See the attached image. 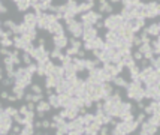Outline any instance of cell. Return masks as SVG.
Instances as JSON below:
<instances>
[{
  "label": "cell",
  "mask_w": 160,
  "mask_h": 135,
  "mask_svg": "<svg viewBox=\"0 0 160 135\" xmlns=\"http://www.w3.org/2000/svg\"><path fill=\"white\" fill-rule=\"evenodd\" d=\"M120 36L117 35L114 30H108V32H106V35H105V41H109V42H112V44H115V41Z\"/></svg>",
  "instance_id": "11"
},
{
  "label": "cell",
  "mask_w": 160,
  "mask_h": 135,
  "mask_svg": "<svg viewBox=\"0 0 160 135\" xmlns=\"http://www.w3.org/2000/svg\"><path fill=\"white\" fill-rule=\"evenodd\" d=\"M97 36V29L94 26L91 27V29H88V30H82V39H84V42L85 41H91L93 38H96Z\"/></svg>",
  "instance_id": "3"
},
{
  "label": "cell",
  "mask_w": 160,
  "mask_h": 135,
  "mask_svg": "<svg viewBox=\"0 0 160 135\" xmlns=\"http://www.w3.org/2000/svg\"><path fill=\"white\" fill-rule=\"evenodd\" d=\"M11 84H12V80H11V78L3 80V86H11Z\"/></svg>",
  "instance_id": "30"
},
{
  "label": "cell",
  "mask_w": 160,
  "mask_h": 135,
  "mask_svg": "<svg viewBox=\"0 0 160 135\" xmlns=\"http://www.w3.org/2000/svg\"><path fill=\"white\" fill-rule=\"evenodd\" d=\"M21 60L25 63V66L30 65V63H33V59H31V56H30L29 53H24V54H23V57H21Z\"/></svg>",
  "instance_id": "16"
},
{
  "label": "cell",
  "mask_w": 160,
  "mask_h": 135,
  "mask_svg": "<svg viewBox=\"0 0 160 135\" xmlns=\"http://www.w3.org/2000/svg\"><path fill=\"white\" fill-rule=\"evenodd\" d=\"M42 3H45V5H51L52 3V0H41Z\"/></svg>",
  "instance_id": "36"
},
{
  "label": "cell",
  "mask_w": 160,
  "mask_h": 135,
  "mask_svg": "<svg viewBox=\"0 0 160 135\" xmlns=\"http://www.w3.org/2000/svg\"><path fill=\"white\" fill-rule=\"evenodd\" d=\"M33 126H35V129H39V128H42V123L41 122H36V123H33Z\"/></svg>",
  "instance_id": "34"
},
{
  "label": "cell",
  "mask_w": 160,
  "mask_h": 135,
  "mask_svg": "<svg viewBox=\"0 0 160 135\" xmlns=\"http://www.w3.org/2000/svg\"><path fill=\"white\" fill-rule=\"evenodd\" d=\"M5 113L8 114V116H11V117H14L15 114H18V110H15V108H12V107H6L5 108Z\"/></svg>",
  "instance_id": "17"
},
{
  "label": "cell",
  "mask_w": 160,
  "mask_h": 135,
  "mask_svg": "<svg viewBox=\"0 0 160 135\" xmlns=\"http://www.w3.org/2000/svg\"><path fill=\"white\" fill-rule=\"evenodd\" d=\"M29 111V108H27V105H23V107H19V110H18V113L21 114V116H25V113Z\"/></svg>",
  "instance_id": "22"
},
{
  "label": "cell",
  "mask_w": 160,
  "mask_h": 135,
  "mask_svg": "<svg viewBox=\"0 0 160 135\" xmlns=\"http://www.w3.org/2000/svg\"><path fill=\"white\" fill-rule=\"evenodd\" d=\"M57 81L58 78H56L52 74H50V75H46V80H45V86L46 89H54V87L57 86Z\"/></svg>",
  "instance_id": "6"
},
{
  "label": "cell",
  "mask_w": 160,
  "mask_h": 135,
  "mask_svg": "<svg viewBox=\"0 0 160 135\" xmlns=\"http://www.w3.org/2000/svg\"><path fill=\"white\" fill-rule=\"evenodd\" d=\"M36 114H37V117H39V119H44V117H45V111H39V110H36Z\"/></svg>",
  "instance_id": "28"
},
{
  "label": "cell",
  "mask_w": 160,
  "mask_h": 135,
  "mask_svg": "<svg viewBox=\"0 0 160 135\" xmlns=\"http://www.w3.org/2000/svg\"><path fill=\"white\" fill-rule=\"evenodd\" d=\"M52 42H54V47H57V48H66L69 44V39L63 35H54L52 36Z\"/></svg>",
  "instance_id": "1"
},
{
  "label": "cell",
  "mask_w": 160,
  "mask_h": 135,
  "mask_svg": "<svg viewBox=\"0 0 160 135\" xmlns=\"http://www.w3.org/2000/svg\"><path fill=\"white\" fill-rule=\"evenodd\" d=\"M36 110H39V111H50L51 110V105H50V102H45V101L42 99V101H39L37 102V107H36Z\"/></svg>",
  "instance_id": "12"
},
{
  "label": "cell",
  "mask_w": 160,
  "mask_h": 135,
  "mask_svg": "<svg viewBox=\"0 0 160 135\" xmlns=\"http://www.w3.org/2000/svg\"><path fill=\"white\" fill-rule=\"evenodd\" d=\"M132 57L135 59V60H141V59H142V53H139V51H135V53L132 54Z\"/></svg>",
  "instance_id": "24"
},
{
  "label": "cell",
  "mask_w": 160,
  "mask_h": 135,
  "mask_svg": "<svg viewBox=\"0 0 160 135\" xmlns=\"http://www.w3.org/2000/svg\"><path fill=\"white\" fill-rule=\"evenodd\" d=\"M39 44L44 45V44H45V39H42V38H41V39H39Z\"/></svg>",
  "instance_id": "37"
},
{
  "label": "cell",
  "mask_w": 160,
  "mask_h": 135,
  "mask_svg": "<svg viewBox=\"0 0 160 135\" xmlns=\"http://www.w3.org/2000/svg\"><path fill=\"white\" fill-rule=\"evenodd\" d=\"M0 45L5 47V48H8V47H14V41L11 38H2L0 39Z\"/></svg>",
  "instance_id": "14"
},
{
  "label": "cell",
  "mask_w": 160,
  "mask_h": 135,
  "mask_svg": "<svg viewBox=\"0 0 160 135\" xmlns=\"http://www.w3.org/2000/svg\"><path fill=\"white\" fill-rule=\"evenodd\" d=\"M84 2H88V3H94V0H84Z\"/></svg>",
  "instance_id": "38"
},
{
  "label": "cell",
  "mask_w": 160,
  "mask_h": 135,
  "mask_svg": "<svg viewBox=\"0 0 160 135\" xmlns=\"http://www.w3.org/2000/svg\"><path fill=\"white\" fill-rule=\"evenodd\" d=\"M11 60H12V63H14V65L21 63V59H19L18 56H15V54H12V51H11Z\"/></svg>",
  "instance_id": "21"
},
{
  "label": "cell",
  "mask_w": 160,
  "mask_h": 135,
  "mask_svg": "<svg viewBox=\"0 0 160 135\" xmlns=\"http://www.w3.org/2000/svg\"><path fill=\"white\" fill-rule=\"evenodd\" d=\"M112 3H118V2H121V0H111Z\"/></svg>",
  "instance_id": "39"
},
{
  "label": "cell",
  "mask_w": 160,
  "mask_h": 135,
  "mask_svg": "<svg viewBox=\"0 0 160 135\" xmlns=\"http://www.w3.org/2000/svg\"><path fill=\"white\" fill-rule=\"evenodd\" d=\"M141 44H142V41H141V38H139V36H135V35L132 36V45H135V47H139Z\"/></svg>",
  "instance_id": "20"
},
{
  "label": "cell",
  "mask_w": 160,
  "mask_h": 135,
  "mask_svg": "<svg viewBox=\"0 0 160 135\" xmlns=\"http://www.w3.org/2000/svg\"><path fill=\"white\" fill-rule=\"evenodd\" d=\"M31 92H33V93H42V89H41L39 86H36V84H33V86H31Z\"/></svg>",
  "instance_id": "25"
},
{
  "label": "cell",
  "mask_w": 160,
  "mask_h": 135,
  "mask_svg": "<svg viewBox=\"0 0 160 135\" xmlns=\"http://www.w3.org/2000/svg\"><path fill=\"white\" fill-rule=\"evenodd\" d=\"M24 23L27 24L29 27H36V23H37V17H36V14L35 12H27L24 15Z\"/></svg>",
  "instance_id": "2"
},
{
  "label": "cell",
  "mask_w": 160,
  "mask_h": 135,
  "mask_svg": "<svg viewBox=\"0 0 160 135\" xmlns=\"http://www.w3.org/2000/svg\"><path fill=\"white\" fill-rule=\"evenodd\" d=\"M60 54H62V48H57V47H56V48L50 53V57H52V59H58V57H60Z\"/></svg>",
  "instance_id": "18"
},
{
  "label": "cell",
  "mask_w": 160,
  "mask_h": 135,
  "mask_svg": "<svg viewBox=\"0 0 160 135\" xmlns=\"http://www.w3.org/2000/svg\"><path fill=\"white\" fill-rule=\"evenodd\" d=\"M78 50H79V48H75V47H70V48L66 50V54H68V56H70V57H73V56H76Z\"/></svg>",
  "instance_id": "19"
},
{
  "label": "cell",
  "mask_w": 160,
  "mask_h": 135,
  "mask_svg": "<svg viewBox=\"0 0 160 135\" xmlns=\"http://www.w3.org/2000/svg\"><path fill=\"white\" fill-rule=\"evenodd\" d=\"M112 11H114V8L109 5V2H106V3H103V5L99 6V12H109L111 14Z\"/></svg>",
  "instance_id": "13"
},
{
  "label": "cell",
  "mask_w": 160,
  "mask_h": 135,
  "mask_svg": "<svg viewBox=\"0 0 160 135\" xmlns=\"http://www.w3.org/2000/svg\"><path fill=\"white\" fill-rule=\"evenodd\" d=\"M93 6H94V3H88V2L79 3L78 8H76V14H84V12H87V11H91Z\"/></svg>",
  "instance_id": "4"
},
{
  "label": "cell",
  "mask_w": 160,
  "mask_h": 135,
  "mask_svg": "<svg viewBox=\"0 0 160 135\" xmlns=\"http://www.w3.org/2000/svg\"><path fill=\"white\" fill-rule=\"evenodd\" d=\"M19 132H21V129H19V126H15V128H14V134H19Z\"/></svg>",
  "instance_id": "35"
},
{
  "label": "cell",
  "mask_w": 160,
  "mask_h": 135,
  "mask_svg": "<svg viewBox=\"0 0 160 135\" xmlns=\"http://www.w3.org/2000/svg\"><path fill=\"white\" fill-rule=\"evenodd\" d=\"M0 80H2V69H0Z\"/></svg>",
  "instance_id": "40"
},
{
  "label": "cell",
  "mask_w": 160,
  "mask_h": 135,
  "mask_svg": "<svg viewBox=\"0 0 160 135\" xmlns=\"http://www.w3.org/2000/svg\"><path fill=\"white\" fill-rule=\"evenodd\" d=\"M12 2H18V0H12Z\"/></svg>",
  "instance_id": "41"
},
{
  "label": "cell",
  "mask_w": 160,
  "mask_h": 135,
  "mask_svg": "<svg viewBox=\"0 0 160 135\" xmlns=\"http://www.w3.org/2000/svg\"><path fill=\"white\" fill-rule=\"evenodd\" d=\"M3 27H6V29H11L12 26H14V21H12V20H6V21L2 24Z\"/></svg>",
  "instance_id": "23"
},
{
  "label": "cell",
  "mask_w": 160,
  "mask_h": 135,
  "mask_svg": "<svg viewBox=\"0 0 160 135\" xmlns=\"http://www.w3.org/2000/svg\"><path fill=\"white\" fill-rule=\"evenodd\" d=\"M15 5L18 11H27L29 8H31L30 0H18V2H15Z\"/></svg>",
  "instance_id": "7"
},
{
  "label": "cell",
  "mask_w": 160,
  "mask_h": 135,
  "mask_svg": "<svg viewBox=\"0 0 160 135\" xmlns=\"http://www.w3.org/2000/svg\"><path fill=\"white\" fill-rule=\"evenodd\" d=\"M112 83H115V86H118V87H123V89H126L127 87V81H126L123 77H120V75H117V77H114L112 78Z\"/></svg>",
  "instance_id": "9"
},
{
  "label": "cell",
  "mask_w": 160,
  "mask_h": 135,
  "mask_svg": "<svg viewBox=\"0 0 160 135\" xmlns=\"http://www.w3.org/2000/svg\"><path fill=\"white\" fill-rule=\"evenodd\" d=\"M42 128H45V129H46V128H50V122L48 120H44L42 122Z\"/></svg>",
  "instance_id": "33"
},
{
  "label": "cell",
  "mask_w": 160,
  "mask_h": 135,
  "mask_svg": "<svg viewBox=\"0 0 160 135\" xmlns=\"http://www.w3.org/2000/svg\"><path fill=\"white\" fill-rule=\"evenodd\" d=\"M48 102H50L51 108H60L58 95H57V93H52V95H50V99H48Z\"/></svg>",
  "instance_id": "8"
},
{
  "label": "cell",
  "mask_w": 160,
  "mask_h": 135,
  "mask_svg": "<svg viewBox=\"0 0 160 135\" xmlns=\"http://www.w3.org/2000/svg\"><path fill=\"white\" fill-rule=\"evenodd\" d=\"M144 119H145V113H141V114L136 117V122H138V123H141V122H144Z\"/></svg>",
  "instance_id": "27"
},
{
  "label": "cell",
  "mask_w": 160,
  "mask_h": 135,
  "mask_svg": "<svg viewBox=\"0 0 160 135\" xmlns=\"http://www.w3.org/2000/svg\"><path fill=\"white\" fill-rule=\"evenodd\" d=\"M145 30H147V33H148V35H151V36H159L160 26H159L157 23H153V24H150L148 27H145Z\"/></svg>",
  "instance_id": "5"
},
{
  "label": "cell",
  "mask_w": 160,
  "mask_h": 135,
  "mask_svg": "<svg viewBox=\"0 0 160 135\" xmlns=\"http://www.w3.org/2000/svg\"><path fill=\"white\" fill-rule=\"evenodd\" d=\"M27 108H29V110H36V107H35V102H31V101H30V102L27 104Z\"/></svg>",
  "instance_id": "31"
},
{
  "label": "cell",
  "mask_w": 160,
  "mask_h": 135,
  "mask_svg": "<svg viewBox=\"0 0 160 135\" xmlns=\"http://www.w3.org/2000/svg\"><path fill=\"white\" fill-rule=\"evenodd\" d=\"M8 101H9V102H17V96H15V95H12V96H8Z\"/></svg>",
  "instance_id": "29"
},
{
  "label": "cell",
  "mask_w": 160,
  "mask_h": 135,
  "mask_svg": "<svg viewBox=\"0 0 160 135\" xmlns=\"http://www.w3.org/2000/svg\"><path fill=\"white\" fill-rule=\"evenodd\" d=\"M0 96H2V99H8L9 93H8V92H2V93H0Z\"/></svg>",
  "instance_id": "32"
},
{
  "label": "cell",
  "mask_w": 160,
  "mask_h": 135,
  "mask_svg": "<svg viewBox=\"0 0 160 135\" xmlns=\"http://www.w3.org/2000/svg\"><path fill=\"white\" fill-rule=\"evenodd\" d=\"M148 65L153 68V69H157V71H159V68H160V62H159V59H156V57L150 59L148 60Z\"/></svg>",
  "instance_id": "15"
},
{
  "label": "cell",
  "mask_w": 160,
  "mask_h": 135,
  "mask_svg": "<svg viewBox=\"0 0 160 135\" xmlns=\"http://www.w3.org/2000/svg\"><path fill=\"white\" fill-rule=\"evenodd\" d=\"M19 134H23V135H31V134H35V126H33V123H25Z\"/></svg>",
  "instance_id": "10"
},
{
  "label": "cell",
  "mask_w": 160,
  "mask_h": 135,
  "mask_svg": "<svg viewBox=\"0 0 160 135\" xmlns=\"http://www.w3.org/2000/svg\"><path fill=\"white\" fill-rule=\"evenodd\" d=\"M0 54L2 56H11V51L8 48H5V47H2V50H0Z\"/></svg>",
  "instance_id": "26"
}]
</instances>
